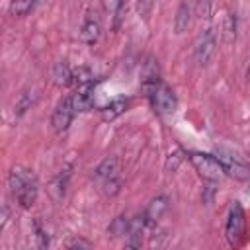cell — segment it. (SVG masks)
I'll return each mask as SVG.
<instances>
[{
  "instance_id": "16",
  "label": "cell",
  "mask_w": 250,
  "mask_h": 250,
  "mask_svg": "<svg viewBox=\"0 0 250 250\" xmlns=\"http://www.w3.org/2000/svg\"><path fill=\"white\" fill-rule=\"evenodd\" d=\"M234 39H236V16L230 10H227V16L223 18V41L230 45L234 43Z\"/></svg>"
},
{
  "instance_id": "20",
  "label": "cell",
  "mask_w": 250,
  "mask_h": 250,
  "mask_svg": "<svg viewBox=\"0 0 250 250\" xmlns=\"http://www.w3.org/2000/svg\"><path fill=\"white\" fill-rule=\"evenodd\" d=\"M70 168H64V170H61V174L55 178V182H53V186H55V189H57V197H62L64 195V189H66V180H68V176H70V172H68Z\"/></svg>"
},
{
  "instance_id": "11",
  "label": "cell",
  "mask_w": 250,
  "mask_h": 250,
  "mask_svg": "<svg viewBox=\"0 0 250 250\" xmlns=\"http://www.w3.org/2000/svg\"><path fill=\"white\" fill-rule=\"evenodd\" d=\"M168 209V197L166 195H156L150 199V203L146 205L145 213H143V221H145V227H152L160 221V217L164 215V211Z\"/></svg>"
},
{
  "instance_id": "3",
  "label": "cell",
  "mask_w": 250,
  "mask_h": 250,
  "mask_svg": "<svg viewBox=\"0 0 250 250\" xmlns=\"http://www.w3.org/2000/svg\"><path fill=\"white\" fill-rule=\"evenodd\" d=\"M145 96L148 98L152 109H154L158 115H170V113L176 111L178 100H176L174 90H172L166 82H158L156 86H152L150 90H146Z\"/></svg>"
},
{
  "instance_id": "22",
  "label": "cell",
  "mask_w": 250,
  "mask_h": 250,
  "mask_svg": "<svg viewBox=\"0 0 250 250\" xmlns=\"http://www.w3.org/2000/svg\"><path fill=\"white\" fill-rule=\"evenodd\" d=\"M70 250H92V246H90L88 240H84V238H76V240L72 242Z\"/></svg>"
},
{
  "instance_id": "23",
  "label": "cell",
  "mask_w": 250,
  "mask_h": 250,
  "mask_svg": "<svg viewBox=\"0 0 250 250\" xmlns=\"http://www.w3.org/2000/svg\"><path fill=\"white\" fill-rule=\"evenodd\" d=\"M195 8H197V16H199V18H207V16H209V2H203V4L197 2Z\"/></svg>"
},
{
  "instance_id": "15",
  "label": "cell",
  "mask_w": 250,
  "mask_h": 250,
  "mask_svg": "<svg viewBox=\"0 0 250 250\" xmlns=\"http://www.w3.org/2000/svg\"><path fill=\"white\" fill-rule=\"evenodd\" d=\"M53 82L57 86H68L72 84V68L68 66L66 61H59L53 66Z\"/></svg>"
},
{
  "instance_id": "18",
  "label": "cell",
  "mask_w": 250,
  "mask_h": 250,
  "mask_svg": "<svg viewBox=\"0 0 250 250\" xmlns=\"http://www.w3.org/2000/svg\"><path fill=\"white\" fill-rule=\"evenodd\" d=\"M31 104H33V92H29V90H23L20 96H18V100H16V117H21L29 107H31Z\"/></svg>"
},
{
  "instance_id": "12",
  "label": "cell",
  "mask_w": 250,
  "mask_h": 250,
  "mask_svg": "<svg viewBox=\"0 0 250 250\" xmlns=\"http://www.w3.org/2000/svg\"><path fill=\"white\" fill-rule=\"evenodd\" d=\"M143 229H145V221L143 217H137L131 227H129V232L125 236V244L121 250H141V244H143Z\"/></svg>"
},
{
  "instance_id": "4",
  "label": "cell",
  "mask_w": 250,
  "mask_h": 250,
  "mask_svg": "<svg viewBox=\"0 0 250 250\" xmlns=\"http://www.w3.org/2000/svg\"><path fill=\"white\" fill-rule=\"evenodd\" d=\"M215 156L221 162V166H223V170H225L227 176H230L234 180H240V182L250 180V164L242 156L234 154L229 148H217L215 150Z\"/></svg>"
},
{
  "instance_id": "9",
  "label": "cell",
  "mask_w": 250,
  "mask_h": 250,
  "mask_svg": "<svg viewBox=\"0 0 250 250\" xmlns=\"http://www.w3.org/2000/svg\"><path fill=\"white\" fill-rule=\"evenodd\" d=\"M100 31H102V25H100V18L96 12H86L84 20H82V25H80V41L86 43V45H94L98 39H100Z\"/></svg>"
},
{
  "instance_id": "5",
  "label": "cell",
  "mask_w": 250,
  "mask_h": 250,
  "mask_svg": "<svg viewBox=\"0 0 250 250\" xmlns=\"http://www.w3.org/2000/svg\"><path fill=\"white\" fill-rule=\"evenodd\" d=\"M244 227H246V219H244V209L238 201H232L229 207V215H227V223H225V238L229 242L230 248H236L242 240L244 234Z\"/></svg>"
},
{
  "instance_id": "10",
  "label": "cell",
  "mask_w": 250,
  "mask_h": 250,
  "mask_svg": "<svg viewBox=\"0 0 250 250\" xmlns=\"http://www.w3.org/2000/svg\"><path fill=\"white\" fill-rule=\"evenodd\" d=\"M94 90H96L94 82H88V84L78 86V88L70 94V98H72V105H74V111H76V113H80V111H88V109L94 105Z\"/></svg>"
},
{
  "instance_id": "13",
  "label": "cell",
  "mask_w": 250,
  "mask_h": 250,
  "mask_svg": "<svg viewBox=\"0 0 250 250\" xmlns=\"http://www.w3.org/2000/svg\"><path fill=\"white\" fill-rule=\"evenodd\" d=\"M129 107V98H115L111 100L107 105H104L100 111H102V119L104 121H113L117 119L119 115H123Z\"/></svg>"
},
{
  "instance_id": "8",
  "label": "cell",
  "mask_w": 250,
  "mask_h": 250,
  "mask_svg": "<svg viewBox=\"0 0 250 250\" xmlns=\"http://www.w3.org/2000/svg\"><path fill=\"white\" fill-rule=\"evenodd\" d=\"M74 105H72V98H70V94L68 96H64L62 100H59V104L55 105V109H53V115H51V125H53V129L57 131V133H62V131H66L68 129V125H70V121H72V117H74Z\"/></svg>"
},
{
  "instance_id": "24",
  "label": "cell",
  "mask_w": 250,
  "mask_h": 250,
  "mask_svg": "<svg viewBox=\"0 0 250 250\" xmlns=\"http://www.w3.org/2000/svg\"><path fill=\"white\" fill-rule=\"evenodd\" d=\"M246 78L250 80V57H248V66H246Z\"/></svg>"
},
{
  "instance_id": "6",
  "label": "cell",
  "mask_w": 250,
  "mask_h": 250,
  "mask_svg": "<svg viewBox=\"0 0 250 250\" xmlns=\"http://www.w3.org/2000/svg\"><path fill=\"white\" fill-rule=\"evenodd\" d=\"M117 172H119V162H117L115 156L104 158V160L96 166V170H94L96 180L102 182L104 189H105L107 193H111V195L117 193V191H119V186H121V182H119V178H117Z\"/></svg>"
},
{
  "instance_id": "19",
  "label": "cell",
  "mask_w": 250,
  "mask_h": 250,
  "mask_svg": "<svg viewBox=\"0 0 250 250\" xmlns=\"http://www.w3.org/2000/svg\"><path fill=\"white\" fill-rule=\"evenodd\" d=\"M33 8H35V2H31V0H16L10 4V12L14 16H27Z\"/></svg>"
},
{
  "instance_id": "7",
  "label": "cell",
  "mask_w": 250,
  "mask_h": 250,
  "mask_svg": "<svg viewBox=\"0 0 250 250\" xmlns=\"http://www.w3.org/2000/svg\"><path fill=\"white\" fill-rule=\"evenodd\" d=\"M215 45H217V41H215L213 29L199 31V35L195 37V43H193V61L199 66H205L215 53Z\"/></svg>"
},
{
  "instance_id": "2",
  "label": "cell",
  "mask_w": 250,
  "mask_h": 250,
  "mask_svg": "<svg viewBox=\"0 0 250 250\" xmlns=\"http://www.w3.org/2000/svg\"><path fill=\"white\" fill-rule=\"evenodd\" d=\"M188 160L191 162V166L195 168V172L205 180V182H219L225 174L221 162L217 160L215 154H207V152H197V150H189Z\"/></svg>"
},
{
  "instance_id": "17",
  "label": "cell",
  "mask_w": 250,
  "mask_h": 250,
  "mask_svg": "<svg viewBox=\"0 0 250 250\" xmlns=\"http://www.w3.org/2000/svg\"><path fill=\"white\" fill-rule=\"evenodd\" d=\"M33 250H49V234L39 219L33 221Z\"/></svg>"
},
{
  "instance_id": "21",
  "label": "cell",
  "mask_w": 250,
  "mask_h": 250,
  "mask_svg": "<svg viewBox=\"0 0 250 250\" xmlns=\"http://www.w3.org/2000/svg\"><path fill=\"white\" fill-rule=\"evenodd\" d=\"M129 223L123 219V217H117L115 221H113V225L109 227V232L113 234V236H119V234H127L129 232Z\"/></svg>"
},
{
  "instance_id": "1",
  "label": "cell",
  "mask_w": 250,
  "mask_h": 250,
  "mask_svg": "<svg viewBox=\"0 0 250 250\" xmlns=\"http://www.w3.org/2000/svg\"><path fill=\"white\" fill-rule=\"evenodd\" d=\"M8 184H10L12 195L20 203V207L31 209L33 203L37 201V193H39V182H37L35 174L23 166H14L10 170Z\"/></svg>"
},
{
  "instance_id": "14",
  "label": "cell",
  "mask_w": 250,
  "mask_h": 250,
  "mask_svg": "<svg viewBox=\"0 0 250 250\" xmlns=\"http://www.w3.org/2000/svg\"><path fill=\"white\" fill-rule=\"evenodd\" d=\"M189 21H191V6L188 2H182L176 10V16H174V31L184 33L188 29Z\"/></svg>"
}]
</instances>
